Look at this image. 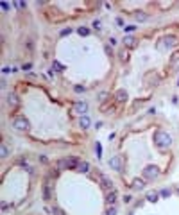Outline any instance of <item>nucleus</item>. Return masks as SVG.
<instances>
[{
	"instance_id": "f257e3e1",
	"label": "nucleus",
	"mask_w": 179,
	"mask_h": 215,
	"mask_svg": "<svg viewBox=\"0 0 179 215\" xmlns=\"http://www.w3.org/2000/svg\"><path fill=\"white\" fill-rule=\"evenodd\" d=\"M154 144L160 151H167L172 145V136L167 131H156L154 133Z\"/></svg>"
},
{
	"instance_id": "f03ea898",
	"label": "nucleus",
	"mask_w": 179,
	"mask_h": 215,
	"mask_svg": "<svg viewBox=\"0 0 179 215\" xmlns=\"http://www.w3.org/2000/svg\"><path fill=\"white\" fill-rule=\"evenodd\" d=\"M13 129L18 131V133H27L30 129V124H29V120L25 117H18V118L13 120Z\"/></svg>"
},
{
	"instance_id": "7ed1b4c3",
	"label": "nucleus",
	"mask_w": 179,
	"mask_h": 215,
	"mask_svg": "<svg viewBox=\"0 0 179 215\" xmlns=\"http://www.w3.org/2000/svg\"><path fill=\"white\" fill-rule=\"evenodd\" d=\"M142 176H143V179L154 181V179H158V178H160V169H158L156 165H147V167L143 169Z\"/></svg>"
},
{
	"instance_id": "20e7f679",
	"label": "nucleus",
	"mask_w": 179,
	"mask_h": 215,
	"mask_svg": "<svg viewBox=\"0 0 179 215\" xmlns=\"http://www.w3.org/2000/svg\"><path fill=\"white\" fill-rule=\"evenodd\" d=\"M97 178H99V183H100V187H102L104 190H115L113 179H111V178H109L108 174H104V172L97 170Z\"/></svg>"
},
{
	"instance_id": "39448f33",
	"label": "nucleus",
	"mask_w": 179,
	"mask_h": 215,
	"mask_svg": "<svg viewBox=\"0 0 179 215\" xmlns=\"http://www.w3.org/2000/svg\"><path fill=\"white\" fill-rule=\"evenodd\" d=\"M74 111H75L79 117L86 115V111H88V102H86V100H77V102L74 104Z\"/></svg>"
},
{
	"instance_id": "423d86ee",
	"label": "nucleus",
	"mask_w": 179,
	"mask_h": 215,
	"mask_svg": "<svg viewBox=\"0 0 179 215\" xmlns=\"http://www.w3.org/2000/svg\"><path fill=\"white\" fill-rule=\"evenodd\" d=\"M52 178H47V181H45V187H43V199L45 201H50L52 199Z\"/></svg>"
},
{
	"instance_id": "0eeeda50",
	"label": "nucleus",
	"mask_w": 179,
	"mask_h": 215,
	"mask_svg": "<svg viewBox=\"0 0 179 215\" xmlns=\"http://www.w3.org/2000/svg\"><path fill=\"white\" fill-rule=\"evenodd\" d=\"M161 43H163V48H174L178 45V38L174 34H169V36H165L161 39Z\"/></svg>"
},
{
	"instance_id": "6e6552de",
	"label": "nucleus",
	"mask_w": 179,
	"mask_h": 215,
	"mask_svg": "<svg viewBox=\"0 0 179 215\" xmlns=\"http://www.w3.org/2000/svg\"><path fill=\"white\" fill-rule=\"evenodd\" d=\"M115 100L117 102H126V100H129V93L124 88H120V90L115 92Z\"/></svg>"
},
{
	"instance_id": "1a4fd4ad",
	"label": "nucleus",
	"mask_w": 179,
	"mask_h": 215,
	"mask_svg": "<svg viewBox=\"0 0 179 215\" xmlns=\"http://www.w3.org/2000/svg\"><path fill=\"white\" fill-rule=\"evenodd\" d=\"M65 161H66V169H77L81 163V160L77 156H68V158H65Z\"/></svg>"
},
{
	"instance_id": "9d476101",
	"label": "nucleus",
	"mask_w": 179,
	"mask_h": 215,
	"mask_svg": "<svg viewBox=\"0 0 179 215\" xmlns=\"http://www.w3.org/2000/svg\"><path fill=\"white\" fill-rule=\"evenodd\" d=\"M109 167H111L113 170L120 172V170H122V161H120V156H113V158L109 160Z\"/></svg>"
},
{
	"instance_id": "9b49d317",
	"label": "nucleus",
	"mask_w": 179,
	"mask_h": 215,
	"mask_svg": "<svg viewBox=\"0 0 179 215\" xmlns=\"http://www.w3.org/2000/svg\"><path fill=\"white\" fill-rule=\"evenodd\" d=\"M5 102H7L11 108L18 106V95H16V93H13V92H9V93L5 95Z\"/></svg>"
},
{
	"instance_id": "f8f14e48",
	"label": "nucleus",
	"mask_w": 179,
	"mask_h": 215,
	"mask_svg": "<svg viewBox=\"0 0 179 215\" xmlns=\"http://www.w3.org/2000/svg\"><path fill=\"white\" fill-rule=\"evenodd\" d=\"M117 199H118V194H117V190H109V192H108V196H106V201H108V205H109V206H115Z\"/></svg>"
},
{
	"instance_id": "ddd939ff",
	"label": "nucleus",
	"mask_w": 179,
	"mask_h": 215,
	"mask_svg": "<svg viewBox=\"0 0 179 215\" xmlns=\"http://www.w3.org/2000/svg\"><path fill=\"white\" fill-rule=\"evenodd\" d=\"M79 126H81V129H88V127L91 126V120H90V117H88V115H82V117H79Z\"/></svg>"
},
{
	"instance_id": "4468645a",
	"label": "nucleus",
	"mask_w": 179,
	"mask_h": 215,
	"mask_svg": "<svg viewBox=\"0 0 179 215\" xmlns=\"http://www.w3.org/2000/svg\"><path fill=\"white\" fill-rule=\"evenodd\" d=\"M122 43H124L126 47H129V48H133V47H136V38L129 34V36H126V38H124V41H122Z\"/></svg>"
},
{
	"instance_id": "2eb2a0df",
	"label": "nucleus",
	"mask_w": 179,
	"mask_h": 215,
	"mask_svg": "<svg viewBox=\"0 0 179 215\" xmlns=\"http://www.w3.org/2000/svg\"><path fill=\"white\" fill-rule=\"evenodd\" d=\"M143 188H145V179H143V178H142V179L136 178V179L133 181V190H143Z\"/></svg>"
},
{
	"instance_id": "dca6fc26",
	"label": "nucleus",
	"mask_w": 179,
	"mask_h": 215,
	"mask_svg": "<svg viewBox=\"0 0 179 215\" xmlns=\"http://www.w3.org/2000/svg\"><path fill=\"white\" fill-rule=\"evenodd\" d=\"M158 199H160L158 192H147V196H145V201H149V203H158Z\"/></svg>"
},
{
	"instance_id": "f3484780",
	"label": "nucleus",
	"mask_w": 179,
	"mask_h": 215,
	"mask_svg": "<svg viewBox=\"0 0 179 215\" xmlns=\"http://www.w3.org/2000/svg\"><path fill=\"white\" fill-rule=\"evenodd\" d=\"M134 18H136V22H140V23H143V22H147V13H143V11H138L136 14H134Z\"/></svg>"
},
{
	"instance_id": "a211bd4d",
	"label": "nucleus",
	"mask_w": 179,
	"mask_h": 215,
	"mask_svg": "<svg viewBox=\"0 0 179 215\" xmlns=\"http://www.w3.org/2000/svg\"><path fill=\"white\" fill-rule=\"evenodd\" d=\"M170 68H174V70H179V54L172 56V59H170Z\"/></svg>"
},
{
	"instance_id": "6ab92c4d",
	"label": "nucleus",
	"mask_w": 179,
	"mask_h": 215,
	"mask_svg": "<svg viewBox=\"0 0 179 215\" xmlns=\"http://www.w3.org/2000/svg\"><path fill=\"white\" fill-rule=\"evenodd\" d=\"M77 170H79V172H88V170H90V163H88V161H81L79 167H77Z\"/></svg>"
},
{
	"instance_id": "aec40b11",
	"label": "nucleus",
	"mask_w": 179,
	"mask_h": 215,
	"mask_svg": "<svg viewBox=\"0 0 179 215\" xmlns=\"http://www.w3.org/2000/svg\"><path fill=\"white\" fill-rule=\"evenodd\" d=\"M77 34H79V36H88V34H90V29H88V27H79V29H77Z\"/></svg>"
},
{
	"instance_id": "412c9836",
	"label": "nucleus",
	"mask_w": 179,
	"mask_h": 215,
	"mask_svg": "<svg viewBox=\"0 0 179 215\" xmlns=\"http://www.w3.org/2000/svg\"><path fill=\"white\" fill-rule=\"evenodd\" d=\"M134 31H136V25H124V32H127V36Z\"/></svg>"
},
{
	"instance_id": "4be33fe9",
	"label": "nucleus",
	"mask_w": 179,
	"mask_h": 215,
	"mask_svg": "<svg viewBox=\"0 0 179 215\" xmlns=\"http://www.w3.org/2000/svg\"><path fill=\"white\" fill-rule=\"evenodd\" d=\"M57 170H66V161H65V158H61V160L57 161Z\"/></svg>"
},
{
	"instance_id": "5701e85b",
	"label": "nucleus",
	"mask_w": 179,
	"mask_h": 215,
	"mask_svg": "<svg viewBox=\"0 0 179 215\" xmlns=\"http://www.w3.org/2000/svg\"><path fill=\"white\" fill-rule=\"evenodd\" d=\"M160 196H161V197H170V196H172V190H170V188H163V190L160 192Z\"/></svg>"
},
{
	"instance_id": "b1692460",
	"label": "nucleus",
	"mask_w": 179,
	"mask_h": 215,
	"mask_svg": "<svg viewBox=\"0 0 179 215\" xmlns=\"http://www.w3.org/2000/svg\"><path fill=\"white\" fill-rule=\"evenodd\" d=\"M0 154H2V160H5L7 154H9V153H7V147H5L4 144H2V147H0Z\"/></svg>"
},
{
	"instance_id": "393cba45",
	"label": "nucleus",
	"mask_w": 179,
	"mask_h": 215,
	"mask_svg": "<svg viewBox=\"0 0 179 215\" xmlns=\"http://www.w3.org/2000/svg\"><path fill=\"white\" fill-rule=\"evenodd\" d=\"M95 153H97V158H100V156H102V147H100V144H99V142L95 144Z\"/></svg>"
},
{
	"instance_id": "a878e982",
	"label": "nucleus",
	"mask_w": 179,
	"mask_h": 215,
	"mask_svg": "<svg viewBox=\"0 0 179 215\" xmlns=\"http://www.w3.org/2000/svg\"><path fill=\"white\" fill-rule=\"evenodd\" d=\"M52 66H54L57 72H63V70H65V66H63L61 63H57V61H54V65H52Z\"/></svg>"
},
{
	"instance_id": "bb28decb",
	"label": "nucleus",
	"mask_w": 179,
	"mask_h": 215,
	"mask_svg": "<svg viewBox=\"0 0 179 215\" xmlns=\"http://www.w3.org/2000/svg\"><path fill=\"white\" fill-rule=\"evenodd\" d=\"M72 31H74V29H70V27H66V29H63V31H61V32H59V36H61V38H63V36H66V34H70V32H72Z\"/></svg>"
},
{
	"instance_id": "cd10ccee",
	"label": "nucleus",
	"mask_w": 179,
	"mask_h": 215,
	"mask_svg": "<svg viewBox=\"0 0 179 215\" xmlns=\"http://www.w3.org/2000/svg\"><path fill=\"white\" fill-rule=\"evenodd\" d=\"M52 214H54V215H65V214H63V210H61L59 206H54V208H52Z\"/></svg>"
},
{
	"instance_id": "c85d7f7f",
	"label": "nucleus",
	"mask_w": 179,
	"mask_h": 215,
	"mask_svg": "<svg viewBox=\"0 0 179 215\" xmlns=\"http://www.w3.org/2000/svg\"><path fill=\"white\" fill-rule=\"evenodd\" d=\"M14 5H16L18 9H25V7H27V4H25V2H20V0H18V2H14Z\"/></svg>"
},
{
	"instance_id": "c756f323",
	"label": "nucleus",
	"mask_w": 179,
	"mask_h": 215,
	"mask_svg": "<svg viewBox=\"0 0 179 215\" xmlns=\"http://www.w3.org/2000/svg\"><path fill=\"white\" fill-rule=\"evenodd\" d=\"M106 215H117V206H109Z\"/></svg>"
},
{
	"instance_id": "7c9ffc66",
	"label": "nucleus",
	"mask_w": 179,
	"mask_h": 215,
	"mask_svg": "<svg viewBox=\"0 0 179 215\" xmlns=\"http://www.w3.org/2000/svg\"><path fill=\"white\" fill-rule=\"evenodd\" d=\"M118 56H120V61H127V57H129V56H127V52H124V50H122Z\"/></svg>"
},
{
	"instance_id": "2f4dec72",
	"label": "nucleus",
	"mask_w": 179,
	"mask_h": 215,
	"mask_svg": "<svg viewBox=\"0 0 179 215\" xmlns=\"http://www.w3.org/2000/svg\"><path fill=\"white\" fill-rule=\"evenodd\" d=\"M74 90H75L77 93H81V92H86V86H75Z\"/></svg>"
},
{
	"instance_id": "473e14b6",
	"label": "nucleus",
	"mask_w": 179,
	"mask_h": 215,
	"mask_svg": "<svg viewBox=\"0 0 179 215\" xmlns=\"http://www.w3.org/2000/svg\"><path fill=\"white\" fill-rule=\"evenodd\" d=\"M106 97H108V93H106V92H100V93H99V100H104Z\"/></svg>"
},
{
	"instance_id": "72a5a7b5",
	"label": "nucleus",
	"mask_w": 179,
	"mask_h": 215,
	"mask_svg": "<svg viewBox=\"0 0 179 215\" xmlns=\"http://www.w3.org/2000/svg\"><path fill=\"white\" fill-rule=\"evenodd\" d=\"M93 27L99 29V27H100V20H95V22H93Z\"/></svg>"
},
{
	"instance_id": "f704fd0d",
	"label": "nucleus",
	"mask_w": 179,
	"mask_h": 215,
	"mask_svg": "<svg viewBox=\"0 0 179 215\" xmlns=\"http://www.w3.org/2000/svg\"><path fill=\"white\" fill-rule=\"evenodd\" d=\"M9 72H11V68H9V66H4V70H2V74L5 75V74H9Z\"/></svg>"
},
{
	"instance_id": "c9c22d12",
	"label": "nucleus",
	"mask_w": 179,
	"mask_h": 215,
	"mask_svg": "<svg viewBox=\"0 0 179 215\" xmlns=\"http://www.w3.org/2000/svg\"><path fill=\"white\" fill-rule=\"evenodd\" d=\"M30 66H32V65H30V63H27V65H23L22 68H23V70H30Z\"/></svg>"
},
{
	"instance_id": "e433bc0d",
	"label": "nucleus",
	"mask_w": 179,
	"mask_h": 215,
	"mask_svg": "<svg viewBox=\"0 0 179 215\" xmlns=\"http://www.w3.org/2000/svg\"><path fill=\"white\" fill-rule=\"evenodd\" d=\"M124 201H126V203H131V196H129V194H127V196H124Z\"/></svg>"
},
{
	"instance_id": "4c0bfd02",
	"label": "nucleus",
	"mask_w": 179,
	"mask_h": 215,
	"mask_svg": "<svg viewBox=\"0 0 179 215\" xmlns=\"http://www.w3.org/2000/svg\"><path fill=\"white\" fill-rule=\"evenodd\" d=\"M2 9H4V11H7V9H9V5H7L5 2H2Z\"/></svg>"
},
{
	"instance_id": "58836bf2",
	"label": "nucleus",
	"mask_w": 179,
	"mask_h": 215,
	"mask_svg": "<svg viewBox=\"0 0 179 215\" xmlns=\"http://www.w3.org/2000/svg\"><path fill=\"white\" fill-rule=\"evenodd\" d=\"M109 43H111V45H117V38H109Z\"/></svg>"
},
{
	"instance_id": "ea45409f",
	"label": "nucleus",
	"mask_w": 179,
	"mask_h": 215,
	"mask_svg": "<svg viewBox=\"0 0 179 215\" xmlns=\"http://www.w3.org/2000/svg\"><path fill=\"white\" fill-rule=\"evenodd\" d=\"M178 86H179V81H178Z\"/></svg>"
},
{
	"instance_id": "a19ab883",
	"label": "nucleus",
	"mask_w": 179,
	"mask_h": 215,
	"mask_svg": "<svg viewBox=\"0 0 179 215\" xmlns=\"http://www.w3.org/2000/svg\"><path fill=\"white\" fill-rule=\"evenodd\" d=\"M178 194H179V190H178Z\"/></svg>"
}]
</instances>
